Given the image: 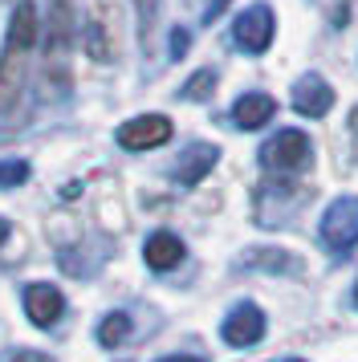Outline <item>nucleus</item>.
Masks as SVG:
<instances>
[{
	"label": "nucleus",
	"instance_id": "obj_1",
	"mask_svg": "<svg viewBox=\"0 0 358 362\" xmlns=\"http://www.w3.org/2000/svg\"><path fill=\"white\" fill-rule=\"evenodd\" d=\"M41 41V25H37V8L33 0H21L8 17V33L0 45V115H8L21 94H25V78H29V57Z\"/></svg>",
	"mask_w": 358,
	"mask_h": 362
},
{
	"label": "nucleus",
	"instance_id": "obj_2",
	"mask_svg": "<svg viewBox=\"0 0 358 362\" xmlns=\"http://www.w3.org/2000/svg\"><path fill=\"white\" fill-rule=\"evenodd\" d=\"M69 41H74V4L53 0L49 4V33H45V82L69 86Z\"/></svg>",
	"mask_w": 358,
	"mask_h": 362
},
{
	"label": "nucleus",
	"instance_id": "obj_3",
	"mask_svg": "<svg viewBox=\"0 0 358 362\" xmlns=\"http://www.w3.org/2000/svg\"><path fill=\"white\" fill-rule=\"evenodd\" d=\"M322 245L330 252H350L358 245V196H338L322 212Z\"/></svg>",
	"mask_w": 358,
	"mask_h": 362
},
{
	"label": "nucleus",
	"instance_id": "obj_4",
	"mask_svg": "<svg viewBox=\"0 0 358 362\" xmlns=\"http://www.w3.org/2000/svg\"><path fill=\"white\" fill-rule=\"evenodd\" d=\"M309 134L306 131H277L265 147H260V167L265 171H281V175H293V171H301L309 167Z\"/></svg>",
	"mask_w": 358,
	"mask_h": 362
},
{
	"label": "nucleus",
	"instance_id": "obj_5",
	"mask_svg": "<svg viewBox=\"0 0 358 362\" xmlns=\"http://www.w3.org/2000/svg\"><path fill=\"white\" fill-rule=\"evenodd\" d=\"M273 33H277V17L269 4H248L241 17L232 21V41L244 53H265L273 45Z\"/></svg>",
	"mask_w": 358,
	"mask_h": 362
},
{
	"label": "nucleus",
	"instance_id": "obj_6",
	"mask_svg": "<svg viewBox=\"0 0 358 362\" xmlns=\"http://www.w3.org/2000/svg\"><path fill=\"white\" fill-rule=\"evenodd\" d=\"M114 21H118L114 0H94L90 4V17H86V49H90L94 62H114V53H118Z\"/></svg>",
	"mask_w": 358,
	"mask_h": 362
},
{
	"label": "nucleus",
	"instance_id": "obj_7",
	"mask_svg": "<svg viewBox=\"0 0 358 362\" xmlns=\"http://www.w3.org/2000/svg\"><path fill=\"white\" fill-rule=\"evenodd\" d=\"M171 118L167 115H139V118H130V122H122L118 127V147H127V151H155L163 147L167 139H171Z\"/></svg>",
	"mask_w": 358,
	"mask_h": 362
},
{
	"label": "nucleus",
	"instance_id": "obj_8",
	"mask_svg": "<svg viewBox=\"0 0 358 362\" xmlns=\"http://www.w3.org/2000/svg\"><path fill=\"white\" fill-rule=\"evenodd\" d=\"M224 342L236 346V350H244V346H257L260 338H265V313H260V305H253V301H241L236 310L224 317Z\"/></svg>",
	"mask_w": 358,
	"mask_h": 362
},
{
	"label": "nucleus",
	"instance_id": "obj_9",
	"mask_svg": "<svg viewBox=\"0 0 358 362\" xmlns=\"http://www.w3.org/2000/svg\"><path fill=\"white\" fill-rule=\"evenodd\" d=\"M330 106H334V90H330V82L322 74H301L293 82V110L297 115L322 118V115H330Z\"/></svg>",
	"mask_w": 358,
	"mask_h": 362
},
{
	"label": "nucleus",
	"instance_id": "obj_10",
	"mask_svg": "<svg viewBox=\"0 0 358 362\" xmlns=\"http://www.w3.org/2000/svg\"><path fill=\"white\" fill-rule=\"evenodd\" d=\"M65 310V297L57 285H45V281H37V285H29L25 289V313H29V322L33 326H53L57 317H62Z\"/></svg>",
	"mask_w": 358,
	"mask_h": 362
},
{
	"label": "nucleus",
	"instance_id": "obj_11",
	"mask_svg": "<svg viewBox=\"0 0 358 362\" xmlns=\"http://www.w3.org/2000/svg\"><path fill=\"white\" fill-rule=\"evenodd\" d=\"M216 159H220V151L212 147V143H192V147L175 159V171H171V175H175V183H183V187H195V183L216 167Z\"/></svg>",
	"mask_w": 358,
	"mask_h": 362
},
{
	"label": "nucleus",
	"instance_id": "obj_12",
	"mask_svg": "<svg viewBox=\"0 0 358 362\" xmlns=\"http://www.w3.org/2000/svg\"><path fill=\"white\" fill-rule=\"evenodd\" d=\"M183 240H179L175 232H155V236H146L143 245V261L155 269V273H171L179 261H183Z\"/></svg>",
	"mask_w": 358,
	"mask_h": 362
},
{
	"label": "nucleus",
	"instance_id": "obj_13",
	"mask_svg": "<svg viewBox=\"0 0 358 362\" xmlns=\"http://www.w3.org/2000/svg\"><path fill=\"white\" fill-rule=\"evenodd\" d=\"M277 115V102L269 98V94H244V98H236V106H232V122L241 127V131H260L269 118Z\"/></svg>",
	"mask_w": 358,
	"mask_h": 362
},
{
	"label": "nucleus",
	"instance_id": "obj_14",
	"mask_svg": "<svg viewBox=\"0 0 358 362\" xmlns=\"http://www.w3.org/2000/svg\"><path fill=\"white\" fill-rule=\"evenodd\" d=\"M130 338V317L122 310H114L102 317V326H98V342L102 346H122Z\"/></svg>",
	"mask_w": 358,
	"mask_h": 362
},
{
	"label": "nucleus",
	"instance_id": "obj_15",
	"mask_svg": "<svg viewBox=\"0 0 358 362\" xmlns=\"http://www.w3.org/2000/svg\"><path fill=\"white\" fill-rule=\"evenodd\" d=\"M212 86H216V74H212V69H200L195 78H187V86H183V98H187V102H204L212 94Z\"/></svg>",
	"mask_w": 358,
	"mask_h": 362
},
{
	"label": "nucleus",
	"instance_id": "obj_16",
	"mask_svg": "<svg viewBox=\"0 0 358 362\" xmlns=\"http://www.w3.org/2000/svg\"><path fill=\"white\" fill-rule=\"evenodd\" d=\"M25 180H29L25 159H0V187H21Z\"/></svg>",
	"mask_w": 358,
	"mask_h": 362
},
{
	"label": "nucleus",
	"instance_id": "obj_17",
	"mask_svg": "<svg viewBox=\"0 0 358 362\" xmlns=\"http://www.w3.org/2000/svg\"><path fill=\"white\" fill-rule=\"evenodd\" d=\"M0 362H53L45 350H8V354H0Z\"/></svg>",
	"mask_w": 358,
	"mask_h": 362
},
{
	"label": "nucleus",
	"instance_id": "obj_18",
	"mask_svg": "<svg viewBox=\"0 0 358 362\" xmlns=\"http://www.w3.org/2000/svg\"><path fill=\"white\" fill-rule=\"evenodd\" d=\"M159 362H204V358H195V354H171V358H159Z\"/></svg>",
	"mask_w": 358,
	"mask_h": 362
},
{
	"label": "nucleus",
	"instance_id": "obj_19",
	"mask_svg": "<svg viewBox=\"0 0 358 362\" xmlns=\"http://www.w3.org/2000/svg\"><path fill=\"white\" fill-rule=\"evenodd\" d=\"M224 4H228V0H212V4H208V21L216 17V13H220V8H224Z\"/></svg>",
	"mask_w": 358,
	"mask_h": 362
},
{
	"label": "nucleus",
	"instance_id": "obj_20",
	"mask_svg": "<svg viewBox=\"0 0 358 362\" xmlns=\"http://www.w3.org/2000/svg\"><path fill=\"white\" fill-rule=\"evenodd\" d=\"M350 127H354V131H358V106H354V115H350Z\"/></svg>",
	"mask_w": 358,
	"mask_h": 362
},
{
	"label": "nucleus",
	"instance_id": "obj_21",
	"mask_svg": "<svg viewBox=\"0 0 358 362\" xmlns=\"http://www.w3.org/2000/svg\"><path fill=\"white\" fill-rule=\"evenodd\" d=\"M4 232H8V224H4V220H0V240H4Z\"/></svg>",
	"mask_w": 358,
	"mask_h": 362
},
{
	"label": "nucleus",
	"instance_id": "obj_22",
	"mask_svg": "<svg viewBox=\"0 0 358 362\" xmlns=\"http://www.w3.org/2000/svg\"><path fill=\"white\" fill-rule=\"evenodd\" d=\"M285 362H301V358H285Z\"/></svg>",
	"mask_w": 358,
	"mask_h": 362
},
{
	"label": "nucleus",
	"instance_id": "obj_23",
	"mask_svg": "<svg viewBox=\"0 0 358 362\" xmlns=\"http://www.w3.org/2000/svg\"><path fill=\"white\" fill-rule=\"evenodd\" d=\"M354 297H358V293H354Z\"/></svg>",
	"mask_w": 358,
	"mask_h": 362
}]
</instances>
